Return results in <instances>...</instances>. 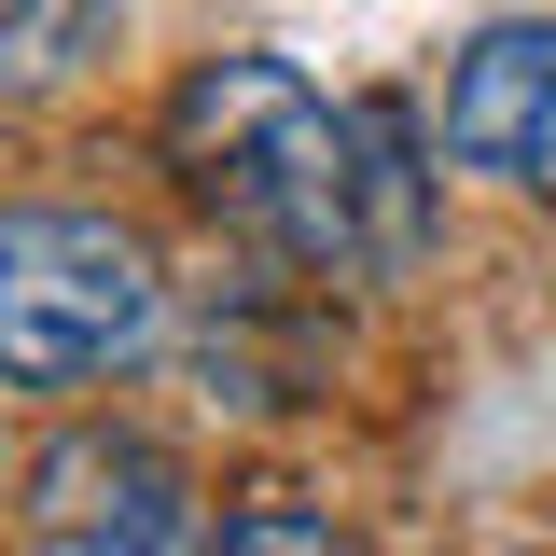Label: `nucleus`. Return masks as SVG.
Here are the masks:
<instances>
[{
    "instance_id": "nucleus-1",
    "label": "nucleus",
    "mask_w": 556,
    "mask_h": 556,
    "mask_svg": "<svg viewBox=\"0 0 556 556\" xmlns=\"http://www.w3.org/2000/svg\"><path fill=\"white\" fill-rule=\"evenodd\" d=\"M167 167L195 181L223 223H251L292 265H376V167H362V112H334L292 56H208L167 98Z\"/></svg>"
},
{
    "instance_id": "nucleus-2",
    "label": "nucleus",
    "mask_w": 556,
    "mask_h": 556,
    "mask_svg": "<svg viewBox=\"0 0 556 556\" xmlns=\"http://www.w3.org/2000/svg\"><path fill=\"white\" fill-rule=\"evenodd\" d=\"M167 320V278L98 208H14L0 223V376L14 390H98Z\"/></svg>"
},
{
    "instance_id": "nucleus-3",
    "label": "nucleus",
    "mask_w": 556,
    "mask_h": 556,
    "mask_svg": "<svg viewBox=\"0 0 556 556\" xmlns=\"http://www.w3.org/2000/svg\"><path fill=\"white\" fill-rule=\"evenodd\" d=\"M28 556H208L195 543V486L139 431H70L56 459L28 473Z\"/></svg>"
},
{
    "instance_id": "nucleus-4",
    "label": "nucleus",
    "mask_w": 556,
    "mask_h": 556,
    "mask_svg": "<svg viewBox=\"0 0 556 556\" xmlns=\"http://www.w3.org/2000/svg\"><path fill=\"white\" fill-rule=\"evenodd\" d=\"M445 153L515 181V195H556V14H501L459 42L445 70Z\"/></svg>"
},
{
    "instance_id": "nucleus-5",
    "label": "nucleus",
    "mask_w": 556,
    "mask_h": 556,
    "mask_svg": "<svg viewBox=\"0 0 556 556\" xmlns=\"http://www.w3.org/2000/svg\"><path fill=\"white\" fill-rule=\"evenodd\" d=\"M98 28H112V0H0V98H42V84H70Z\"/></svg>"
},
{
    "instance_id": "nucleus-6",
    "label": "nucleus",
    "mask_w": 556,
    "mask_h": 556,
    "mask_svg": "<svg viewBox=\"0 0 556 556\" xmlns=\"http://www.w3.org/2000/svg\"><path fill=\"white\" fill-rule=\"evenodd\" d=\"M208 556H348L334 515H306V501H251V515H223V543Z\"/></svg>"
}]
</instances>
